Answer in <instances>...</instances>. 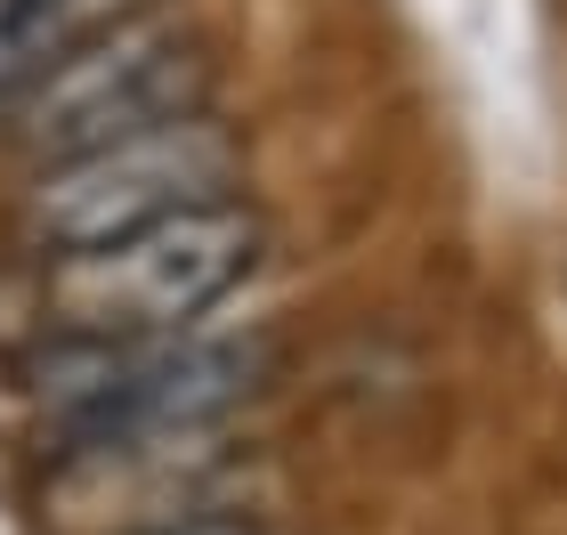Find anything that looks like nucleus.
<instances>
[{
	"instance_id": "nucleus-6",
	"label": "nucleus",
	"mask_w": 567,
	"mask_h": 535,
	"mask_svg": "<svg viewBox=\"0 0 567 535\" xmlns=\"http://www.w3.org/2000/svg\"><path fill=\"white\" fill-rule=\"evenodd\" d=\"M146 535H260V527H251V519H163V527H146Z\"/></svg>"
},
{
	"instance_id": "nucleus-3",
	"label": "nucleus",
	"mask_w": 567,
	"mask_h": 535,
	"mask_svg": "<svg viewBox=\"0 0 567 535\" xmlns=\"http://www.w3.org/2000/svg\"><path fill=\"white\" fill-rule=\"evenodd\" d=\"M212 82L219 65L203 33L163 24V17H131L49 65L9 106V138L33 163H65V155H90V146L163 131V122L212 114Z\"/></svg>"
},
{
	"instance_id": "nucleus-4",
	"label": "nucleus",
	"mask_w": 567,
	"mask_h": 535,
	"mask_svg": "<svg viewBox=\"0 0 567 535\" xmlns=\"http://www.w3.org/2000/svg\"><path fill=\"white\" fill-rule=\"evenodd\" d=\"M236 187H244L236 131L212 122V114H187V122H163V131L90 146V155H65V163H41V178H33V195H24L17 219H24V244L49 260V251H82V244L131 236V227L195 212V203H227Z\"/></svg>"
},
{
	"instance_id": "nucleus-1",
	"label": "nucleus",
	"mask_w": 567,
	"mask_h": 535,
	"mask_svg": "<svg viewBox=\"0 0 567 535\" xmlns=\"http://www.w3.org/2000/svg\"><path fill=\"white\" fill-rule=\"evenodd\" d=\"M268 227L244 195L195 203V212L146 219L131 236L49 251L41 268V317L49 341H163L187 333L203 309H219L227 292L260 268Z\"/></svg>"
},
{
	"instance_id": "nucleus-2",
	"label": "nucleus",
	"mask_w": 567,
	"mask_h": 535,
	"mask_svg": "<svg viewBox=\"0 0 567 535\" xmlns=\"http://www.w3.org/2000/svg\"><path fill=\"white\" fill-rule=\"evenodd\" d=\"M268 381V341H58L41 398L58 405L65 454L122 439H203Z\"/></svg>"
},
{
	"instance_id": "nucleus-5",
	"label": "nucleus",
	"mask_w": 567,
	"mask_h": 535,
	"mask_svg": "<svg viewBox=\"0 0 567 535\" xmlns=\"http://www.w3.org/2000/svg\"><path fill=\"white\" fill-rule=\"evenodd\" d=\"M163 0H0V114L41 82L58 58H73L82 41L114 33L131 17H154Z\"/></svg>"
}]
</instances>
